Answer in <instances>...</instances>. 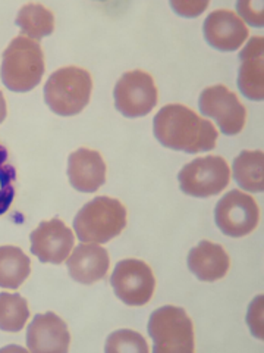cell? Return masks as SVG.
Listing matches in <instances>:
<instances>
[{"instance_id":"cell-1","label":"cell","mask_w":264,"mask_h":353,"mask_svg":"<svg viewBox=\"0 0 264 353\" xmlns=\"http://www.w3.org/2000/svg\"><path fill=\"white\" fill-rule=\"evenodd\" d=\"M153 132L164 148L185 153L213 150L219 136L210 121L178 103L166 105L159 110L154 117Z\"/></svg>"},{"instance_id":"cell-2","label":"cell","mask_w":264,"mask_h":353,"mask_svg":"<svg viewBox=\"0 0 264 353\" xmlns=\"http://www.w3.org/2000/svg\"><path fill=\"white\" fill-rule=\"evenodd\" d=\"M44 75V53L40 43L19 34L5 49L0 66V79L15 93H27L36 88Z\"/></svg>"},{"instance_id":"cell-3","label":"cell","mask_w":264,"mask_h":353,"mask_svg":"<svg viewBox=\"0 0 264 353\" xmlns=\"http://www.w3.org/2000/svg\"><path fill=\"white\" fill-rule=\"evenodd\" d=\"M93 90L91 74L80 66H63L54 71L44 84V102L52 112L74 117L82 112Z\"/></svg>"},{"instance_id":"cell-4","label":"cell","mask_w":264,"mask_h":353,"mask_svg":"<svg viewBox=\"0 0 264 353\" xmlns=\"http://www.w3.org/2000/svg\"><path fill=\"white\" fill-rule=\"evenodd\" d=\"M126 227V208L118 199L98 196L85 203L74 219L75 234L84 243H107Z\"/></svg>"},{"instance_id":"cell-5","label":"cell","mask_w":264,"mask_h":353,"mask_svg":"<svg viewBox=\"0 0 264 353\" xmlns=\"http://www.w3.org/2000/svg\"><path fill=\"white\" fill-rule=\"evenodd\" d=\"M148 334L156 353L194 352V325L182 307L168 305L156 309L150 316Z\"/></svg>"},{"instance_id":"cell-6","label":"cell","mask_w":264,"mask_h":353,"mask_svg":"<svg viewBox=\"0 0 264 353\" xmlns=\"http://www.w3.org/2000/svg\"><path fill=\"white\" fill-rule=\"evenodd\" d=\"M181 190L192 197H210L222 193L230 180L228 162L220 157H204L190 162L179 171Z\"/></svg>"},{"instance_id":"cell-7","label":"cell","mask_w":264,"mask_h":353,"mask_svg":"<svg viewBox=\"0 0 264 353\" xmlns=\"http://www.w3.org/2000/svg\"><path fill=\"white\" fill-rule=\"evenodd\" d=\"M115 106L126 118L148 115L157 105V87L153 77L141 70L125 72L115 85Z\"/></svg>"},{"instance_id":"cell-8","label":"cell","mask_w":264,"mask_h":353,"mask_svg":"<svg viewBox=\"0 0 264 353\" xmlns=\"http://www.w3.org/2000/svg\"><path fill=\"white\" fill-rule=\"evenodd\" d=\"M214 219L223 234L244 237L257 228L260 209L254 197L241 190H232L219 201Z\"/></svg>"},{"instance_id":"cell-9","label":"cell","mask_w":264,"mask_h":353,"mask_svg":"<svg viewBox=\"0 0 264 353\" xmlns=\"http://www.w3.org/2000/svg\"><path fill=\"white\" fill-rule=\"evenodd\" d=\"M200 110L204 117L213 118L220 131L226 136H235L244 130L247 109L239 102L238 96L226 85L207 87L200 94Z\"/></svg>"},{"instance_id":"cell-10","label":"cell","mask_w":264,"mask_h":353,"mask_svg":"<svg viewBox=\"0 0 264 353\" xmlns=\"http://www.w3.org/2000/svg\"><path fill=\"white\" fill-rule=\"evenodd\" d=\"M110 283L119 299L129 306L147 305L156 289V279L151 268L140 259L118 262Z\"/></svg>"},{"instance_id":"cell-11","label":"cell","mask_w":264,"mask_h":353,"mask_svg":"<svg viewBox=\"0 0 264 353\" xmlns=\"http://www.w3.org/2000/svg\"><path fill=\"white\" fill-rule=\"evenodd\" d=\"M31 252L43 263L59 265L68 259L74 248L75 236L62 219L53 218L41 221L38 227L30 234Z\"/></svg>"},{"instance_id":"cell-12","label":"cell","mask_w":264,"mask_h":353,"mask_svg":"<svg viewBox=\"0 0 264 353\" xmlns=\"http://www.w3.org/2000/svg\"><path fill=\"white\" fill-rule=\"evenodd\" d=\"M71 334L66 323L54 312L37 314L27 328V346L34 353H66Z\"/></svg>"},{"instance_id":"cell-13","label":"cell","mask_w":264,"mask_h":353,"mask_svg":"<svg viewBox=\"0 0 264 353\" xmlns=\"http://www.w3.org/2000/svg\"><path fill=\"white\" fill-rule=\"evenodd\" d=\"M203 32L212 48L222 52L238 50L250 36L248 27L234 10L217 9L204 21Z\"/></svg>"},{"instance_id":"cell-14","label":"cell","mask_w":264,"mask_h":353,"mask_svg":"<svg viewBox=\"0 0 264 353\" xmlns=\"http://www.w3.org/2000/svg\"><path fill=\"white\" fill-rule=\"evenodd\" d=\"M68 179L75 190L97 192L106 181V163L97 150L76 149L68 158Z\"/></svg>"},{"instance_id":"cell-15","label":"cell","mask_w":264,"mask_h":353,"mask_svg":"<svg viewBox=\"0 0 264 353\" xmlns=\"http://www.w3.org/2000/svg\"><path fill=\"white\" fill-rule=\"evenodd\" d=\"M71 279L81 284H94L106 277L110 267L109 253L97 243H81L66 259Z\"/></svg>"},{"instance_id":"cell-16","label":"cell","mask_w":264,"mask_h":353,"mask_svg":"<svg viewBox=\"0 0 264 353\" xmlns=\"http://www.w3.org/2000/svg\"><path fill=\"white\" fill-rule=\"evenodd\" d=\"M264 39L252 37L241 50L238 87L250 101L261 102L264 99Z\"/></svg>"},{"instance_id":"cell-17","label":"cell","mask_w":264,"mask_h":353,"mask_svg":"<svg viewBox=\"0 0 264 353\" xmlns=\"http://www.w3.org/2000/svg\"><path fill=\"white\" fill-rule=\"evenodd\" d=\"M186 262L195 277L206 283L222 280L230 267V259L223 246L208 240H203L192 248Z\"/></svg>"},{"instance_id":"cell-18","label":"cell","mask_w":264,"mask_h":353,"mask_svg":"<svg viewBox=\"0 0 264 353\" xmlns=\"http://www.w3.org/2000/svg\"><path fill=\"white\" fill-rule=\"evenodd\" d=\"M234 179L247 192L264 190V154L261 150H244L234 161Z\"/></svg>"},{"instance_id":"cell-19","label":"cell","mask_w":264,"mask_h":353,"mask_svg":"<svg viewBox=\"0 0 264 353\" xmlns=\"http://www.w3.org/2000/svg\"><path fill=\"white\" fill-rule=\"evenodd\" d=\"M31 272L30 258L16 246H0V287L16 290Z\"/></svg>"},{"instance_id":"cell-20","label":"cell","mask_w":264,"mask_h":353,"mask_svg":"<svg viewBox=\"0 0 264 353\" xmlns=\"http://www.w3.org/2000/svg\"><path fill=\"white\" fill-rule=\"evenodd\" d=\"M15 24L21 28L22 36L38 41L54 31V15L41 3H27L19 9Z\"/></svg>"},{"instance_id":"cell-21","label":"cell","mask_w":264,"mask_h":353,"mask_svg":"<svg viewBox=\"0 0 264 353\" xmlns=\"http://www.w3.org/2000/svg\"><path fill=\"white\" fill-rule=\"evenodd\" d=\"M30 318L28 302L19 294L0 293V330L18 333Z\"/></svg>"},{"instance_id":"cell-22","label":"cell","mask_w":264,"mask_h":353,"mask_svg":"<svg viewBox=\"0 0 264 353\" xmlns=\"http://www.w3.org/2000/svg\"><path fill=\"white\" fill-rule=\"evenodd\" d=\"M16 171L9 161V153L5 146L0 145V215L8 212L15 197Z\"/></svg>"},{"instance_id":"cell-23","label":"cell","mask_w":264,"mask_h":353,"mask_svg":"<svg viewBox=\"0 0 264 353\" xmlns=\"http://www.w3.org/2000/svg\"><path fill=\"white\" fill-rule=\"evenodd\" d=\"M104 350L107 353H118V352H135V353H147L148 346L140 333L132 330H119L109 336L106 341Z\"/></svg>"},{"instance_id":"cell-24","label":"cell","mask_w":264,"mask_h":353,"mask_svg":"<svg viewBox=\"0 0 264 353\" xmlns=\"http://www.w3.org/2000/svg\"><path fill=\"white\" fill-rule=\"evenodd\" d=\"M261 318H263V296H258L250 305L247 323L251 328V333L260 340L263 339V319Z\"/></svg>"},{"instance_id":"cell-25","label":"cell","mask_w":264,"mask_h":353,"mask_svg":"<svg viewBox=\"0 0 264 353\" xmlns=\"http://www.w3.org/2000/svg\"><path fill=\"white\" fill-rule=\"evenodd\" d=\"M258 5L252 2H238L236 8L241 17L247 19L251 26L263 27V8L256 9Z\"/></svg>"},{"instance_id":"cell-26","label":"cell","mask_w":264,"mask_h":353,"mask_svg":"<svg viewBox=\"0 0 264 353\" xmlns=\"http://www.w3.org/2000/svg\"><path fill=\"white\" fill-rule=\"evenodd\" d=\"M170 5L179 15L194 18L203 12L208 2H170Z\"/></svg>"},{"instance_id":"cell-27","label":"cell","mask_w":264,"mask_h":353,"mask_svg":"<svg viewBox=\"0 0 264 353\" xmlns=\"http://www.w3.org/2000/svg\"><path fill=\"white\" fill-rule=\"evenodd\" d=\"M8 115V108H6V101H5V96L3 93L0 92V124L3 123L5 118Z\"/></svg>"}]
</instances>
